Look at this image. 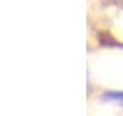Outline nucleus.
<instances>
[{
    "mask_svg": "<svg viewBox=\"0 0 123 116\" xmlns=\"http://www.w3.org/2000/svg\"><path fill=\"white\" fill-rule=\"evenodd\" d=\"M105 98L123 105V92H108L105 94Z\"/></svg>",
    "mask_w": 123,
    "mask_h": 116,
    "instance_id": "1",
    "label": "nucleus"
}]
</instances>
